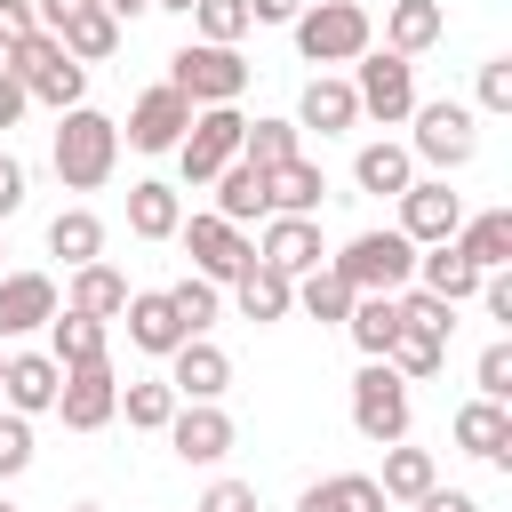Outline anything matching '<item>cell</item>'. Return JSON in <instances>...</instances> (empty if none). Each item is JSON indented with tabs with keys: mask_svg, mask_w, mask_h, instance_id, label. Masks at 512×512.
Wrapping results in <instances>:
<instances>
[{
	"mask_svg": "<svg viewBox=\"0 0 512 512\" xmlns=\"http://www.w3.org/2000/svg\"><path fill=\"white\" fill-rule=\"evenodd\" d=\"M48 160H56V176H64L72 192H96V184H112V168H120V128H112L104 112L72 104V112H56Z\"/></svg>",
	"mask_w": 512,
	"mask_h": 512,
	"instance_id": "6da1fadb",
	"label": "cell"
},
{
	"mask_svg": "<svg viewBox=\"0 0 512 512\" xmlns=\"http://www.w3.org/2000/svg\"><path fill=\"white\" fill-rule=\"evenodd\" d=\"M328 272L352 296H400L416 280V240H400V232H352L344 256H328Z\"/></svg>",
	"mask_w": 512,
	"mask_h": 512,
	"instance_id": "7a4b0ae2",
	"label": "cell"
},
{
	"mask_svg": "<svg viewBox=\"0 0 512 512\" xmlns=\"http://www.w3.org/2000/svg\"><path fill=\"white\" fill-rule=\"evenodd\" d=\"M368 40H376V24H368L360 0H304V16H296L304 64H360Z\"/></svg>",
	"mask_w": 512,
	"mask_h": 512,
	"instance_id": "3957f363",
	"label": "cell"
},
{
	"mask_svg": "<svg viewBox=\"0 0 512 512\" xmlns=\"http://www.w3.org/2000/svg\"><path fill=\"white\" fill-rule=\"evenodd\" d=\"M168 88H176L192 112H208V104H240V88H248V56H240V48H208V40H192V48L168 56Z\"/></svg>",
	"mask_w": 512,
	"mask_h": 512,
	"instance_id": "277c9868",
	"label": "cell"
},
{
	"mask_svg": "<svg viewBox=\"0 0 512 512\" xmlns=\"http://www.w3.org/2000/svg\"><path fill=\"white\" fill-rule=\"evenodd\" d=\"M8 72H16V88H24V96H40V104H56V112H72V104H80V88H88V64H72L56 32H32V40L8 56Z\"/></svg>",
	"mask_w": 512,
	"mask_h": 512,
	"instance_id": "5b68a950",
	"label": "cell"
},
{
	"mask_svg": "<svg viewBox=\"0 0 512 512\" xmlns=\"http://www.w3.org/2000/svg\"><path fill=\"white\" fill-rule=\"evenodd\" d=\"M408 120H416V136H408V160H432V168H464V160L480 152L472 104H456V96H440V104H416Z\"/></svg>",
	"mask_w": 512,
	"mask_h": 512,
	"instance_id": "8992f818",
	"label": "cell"
},
{
	"mask_svg": "<svg viewBox=\"0 0 512 512\" xmlns=\"http://www.w3.org/2000/svg\"><path fill=\"white\" fill-rule=\"evenodd\" d=\"M352 424H360L376 448H400V440H408V384H400L384 360H368V368L352 376Z\"/></svg>",
	"mask_w": 512,
	"mask_h": 512,
	"instance_id": "52a82bcc",
	"label": "cell"
},
{
	"mask_svg": "<svg viewBox=\"0 0 512 512\" xmlns=\"http://www.w3.org/2000/svg\"><path fill=\"white\" fill-rule=\"evenodd\" d=\"M240 112L232 104H208V112H192V128H184V144H176V168H184V184H208L216 168H232L240 160Z\"/></svg>",
	"mask_w": 512,
	"mask_h": 512,
	"instance_id": "ba28073f",
	"label": "cell"
},
{
	"mask_svg": "<svg viewBox=\"0 0 512 512\" xmlns=\"http://www.w3.org/2000/svg\"><path fill=\"white\" fill-rule=\"evenodd\" d=\"M352 96H360V112H368V120H384V128H392V120H408V112H416V64H408V56H392V48H384V56H360Z\"/></svg>",
	"mask_w": 512,
	"mask_h": 512,
	"instance_id": "9c48e42d",
	"label": "cell"
},
{
	"mask_svg": "<svg viewBox=\"0 0 512 512\" xmlns=\"http://www.w3.org/2000/svg\"><path fill=\"white\" fill-rule=\"evenodd\" d=\"M56 416H64V432H104V424L120 416V376H112V360H96V368H64Z\"/></svg>",
	"mask_w": 512,
	"mask_h": 512,
	"instance_id": "30bf717a",
	"label": "cell"
},
{
	"mask_svg": "<svg viewBox=\"0 0 512 512\" xmlns=\"http://www.w3.org/2000/svg\"><path fill=\"white\" fill-rule=\"evenodd\" d=\"M456 224H464V200L448 192V176H424V184H408L400 192V240H416V248H432V240H456Z\"/></svg>",
	"mask_w": 512,
	"mask_h": 512,
	"instance_id": "8fae6325",
	"label": "cell"
},
{
	"mask_svg": "<svg viewBox=\"0 0 512 512\" xmlns=\"http://www.w3.org/2000/svg\"><path fill=\"white\" fill-rule=\"evenodd\" d=\"M176 240L192 248L200 280H240V272L256 264V248H248V240H240V224H224V216H184V224H176Z\"/></svg>",
	"mask_w": 512,
	"mask_h": 512,
	"instance_id": "7c38bea8",
	"label": "cell"
},
{
	"mask_svg": "<svg viewBox=\"0 0 512 512\" xmlns=\"http://www.w3.org/2000/svg\"><path fill=\"white\" fill-rule=\"evenodd\" d=\"M168 448H176L184 464H216V456H232V416H224L216 400H176Z\"/></svg>",
	"mask_w": 512,
	"mask_h": 512,
	"instance_id": "4fadbf2b",
	"label": "cell"
},
{
	"mask_svg": "<svg viewBox=\"0 0 512 512\" xmlns=\"http://www.w3.org/2000/svg\"><path fill=\"white\" fill-rule=\"evenodd\" d=\"M184 128H192V104L160 80V88H144L136 96V112H128V144L136 152H176L184 144Z\"/></svg>",
	"mask_w": 512,
	"mask_h": 512,
	"instance_id": "5bb4252c",
	"label": "cell"
},
{
	"mask_svg": "<svg viewBox=\"0 0 512 512\" xmlns=\"http://www.w3.org/2000/svg\"><path fill=\"white\" fill-rule=\"evenodd\" d=\"M224 384H232V360H224V344H208V336H184V344L168 352V392H176V400H224Z\"/></svg>",
	"mask_w": 512,
	"mask_h": 512,
	"instance_id": "9a60e30c",
	"label": "cell"
},
{
	"mask_svg": "<svg viewBox=\"0 0 512 512\" xmlns=\"http://www.w3.org/2000/svg\"><path fill=\"white\" fill-rule=\"evenodd\" d=\"M320 256H328V248H320V216H272L264 240H256V264H272V272H288V280H304Z\"/></svg>",
	"mask_w": 512,
	"mask_h": 512,
	"instance_id": "2e32d148",
	"label": "cell"
},
{
	"mask_svg": "<svg viewBox=\"0 0 512 512\" xmlns=\"http://www.w3.org/2000/svg\"><path fill=\"white\" fill-rule=\"evenodd\" d=\"M48 320H56V280L48 272H0V344L32 336Z\"/></svg>",
	"mask_w": 512,
	"mask_h": 512,
	"instance_id": "e0dca14e",
	"label": "cell"
},
{
	"mask_svg": "<svg viewBox=\"0 0 512 512\" xmlns=\"http://www.w3.org/2000/svg\"><path fill=\"white\" fill-rule=\"evenodd\" d=\"M56 392H64V368H56L48 352H16V360L0 368V400H8L16 416H40V408H56Z\"/></svg>",
	"mask_w": 512,
	"mask_h": 512,
	"instance_id": "ac0fdd59",
	"label": "cell"
},
{
	"mask_svg": "<svg viewBox=\"0 0 512 512\" xmlns=\"http://www.w3.org/2000/svg\"><path fill=\"white\" fill-rule=\"evenodd\" d=\"M320 192H328V176L304 152L280 160V168H264V216H320Z\"/></svg>",
	"mask_w": 512,
	"mask_h": 512,
	"instance_id": "d6986e66",
	"label": "cell"
},
{
	"mask_svg": "<svg viewBox=\"0 0 512 512\" xmlns=\"http://www.w3.org/2000/svg\"><path fill=\"white\" fill-rule=\"evenodd\" d=\"M456 448L512 472V416H504V400H464L456 408Z\"/></svg>",
	"mask_w": 512,
	"mask_h": 512,
	"instance_id": "ffe728a7",
	"label": "cell"
},
{
	"mask_svg": "<svg viewBox=\"0 0 512 512\" xmlns=\"http://www.w3.org/2000/svg\"><path fill=\"white\" fill-rule=\"evenodd\" d=\"M456 256H464L472 272H504V264H512V208L464 216V224H456Z\"/></svg>",
	"mask_w": 512,
	"mask_h": 512,
	"instance_id": "44dd1931",
	"label": "cell"
},
{
	"mask_svg": "<svg viewBox=\"0 0 512 512\" xmlns=\"http://www.w3.org/2000/svg\"><path fill=\"white\" fill-rule=\"evenodd\" d=\"M120 320H128V344H136V352H160V360H168V352L184 344V320H176L168 288H144V296H128V312H120Z\"/></svg>",
	"mask_w": 512,
	"mask_h": 512,
	"instance_id": "7402d4cb",
	"label": "cell"
},
{
	"mask_svg": "<svg viewBox=\"0 0 512 512\" xmlns=\"http://www.w3.org/2000/svg\"><path fill=\"white\" fill-rule=\"evenodd\" d=\"M360 120V96H352V80H304V96H296V128H320V136H344Z\"/></svg>",
	"mask_w": 512,
	"mask_h": 512,
	"instance_id": "603a6c76",
	"label": "cell"
},
{
	"mask_svg": "<svg viewBox=\"0 0 512 512\" xmlns=\"http://www.w3.org/2000/svg\"><path fill=\"white\" fill-rule=\"evenodd\" d=\"M176 224H184L176 184H160V176L128 184V232H136V240H176Z\"/></svg>",
	"mask_w": 512,
	"mask_h": 512,
	"instance_id": "cb8c5ba5",
	"label": "cell"
},
{
	"mask_svg": "<svg viewBox=\"0 0 512 512\" xmlns=\"http://www.w3.org/2000/svg\"><path fill=\"white\" fill-rule=\"evenodd\" d=\"M408 288H424L440 304H464V296H480V272L456 256V240H432V256H416V280Z\"/></svg>",
	"mask_w": 512,
	"mask_h": 512,
	"instance_id": "d4e9b609",
	"label": "cell"
},
{
	"mask_svg": "<svg viewBox=\"0 0 512 512\" xmlns=\"http://www.w3.org/2000/svg\"><path fill=\"white\" fill-rule=\"evenodd\" d=\"M64 312H80V320H120V312H128V280H120V272L96 256V264H80V272H72Z\"/></svg>",
	"mask_w": 512,
	"mask_h": 512,
	"instance_id": "484cf974",
	"label": "cell"
},
{
	"mask_svg": "<svg viewBox=\"0 0 512 512\" xmlns=\"http://www.w3.org/2000/svg\"><path fill=\"white\" fill-rule=\"evenodd\" d=\"M440 32H448L440 0H392V16H384V48H392V56H424Z\"/></svg>",
	"mask_w": 512,
	"mask_h": 512,
	"instance_id": "4316f807",
	"label": "cell"
},
{
	"mask_svg": "<svg viewBox=\"0 0 512 512\" xmlns=\"http://www.w3.org/2000/svg\"><path fill=\"white\" fill-rule=\"evenodd\" d=\"M392 496L368 480V472H336V480H312L304 496H296V512H384Z\"/></svg>",
	"mask_w": 512,
	"mask_h": 512,
	"instance_id": "83f0119b",
	"label": "cell"
},
{
	"mask_svg": "<svg viewBox=\"0 0 512 512\" xmlns=\"http://www.w3.org/2000/svg\"><path fill=\"white\" fill-rule=\"evenodd\" d=\"M208 184H216V208H208V216H224V224H248V216H264V168L232 160V168H216Z\"/></svg>",
	"mask_w": 512,
	"mask_h": 512,
	"instance_id": "f1b7e54d",
	"label": "cell"
},
{
	"mask_svg": "<svg viewBox=\"0 0 512 512\" xmlns=\"http://www.w3.org/2000/svg\"><path fill=\"white\" fill-rule=\"evenodd\" d=\"M232 296H240V312H248V320H288L296 280H288V272H272V264H248V272L232 280Z\"/></svg>",
	"mask_w": 512,
	"mask_h": 512,
	"instance_id": "f546056e",
	"label": "cell"
},
{
	"mask_svg": "<svg viewBox=\"0 0 512 512\" xmlns=\"http://www.w3.org/2000/svg\"><path fill=\"white\" fill-rule=\"evenodd\" d=\"M48 360H56V368H96V360H104V320L56 312V320H48Z\"/></svg>",
	"mask_w": 512,
	"mask_h": 512,
	"instance_id": "4dcf8cb0",
	"label": "cell"
},
{
	"mask_svg": "<svg viewBox=\"0 0 512 512\" xmlns=\"http://www.w3.org/2000/svg\"><path fill=\"white\" fill-rule=\"evenodd\" d=\"M352 176H360V192H408L416 184V160H408V144H360V160H352Z\"/></svg>",
	"mask_w": 512,
	"mask_h": 512,
	"instance_id": "1f68e13d",
	"label": "cell"
},
{
	"mask_svg": "<svg viewBox=\"0 0 512 512\" xmlns=\"http://www.w3.org/2000/svg\"><path fill=\"white\" fill-rule=\"evenodd\" d=\"M384 496H400V504H416V496H432L440 488V464H432V448H384V480H376Z\"/></svg>",
	"mask_w": 512,
	"mask_h": 512,
	"instance_id": "d6a6232c",
	"label": "cell"
},
{
	"mask_svg": "<svg viewBox=\"0 0 512 512\" xmlns=\"http://www.w3.org/2000/svg\"><path fill=\"white\" fill-rule=\"evenodd\" d=\"M344 328H352V344H360L368 360H384L392 336H400V304H392V296H352V320H344Z\"/></svg>",
	"mask_w": 512,
	"mask_h": 512,
	"instance_id": "836d02e7",
	"label": "cell"
},
{
	"mask_svg": "<svg viewBox=\"0 0 512 512\" xmlns=\"http://www.w3.org/2000/svg\"><path fill=\"white\" fill-rule=\"evenodd\" d=\"M56 40H64V56H72V64H104V56L120 48V24H112L104 8H80V16H72Z\"/></svg>",
	"mask_w": 512,
	"mask_h": 512,
	"instance_id": "e575fe53",
	"label": "cell"
},
{
	"mask_svg": "<svg viewBox=\"0 0 512 512\" xmlns=\"http://www.w3.org/2000/svg\"><path fill=\"white\" fill-rule=\"evenodd\" d=\"M48 248H56V256L80 272V264H96V256H104V224H96L88 208H64V216L48 224Z\"/></svg>",
	"mask_w": 512,
	"mask_h": 512,
	"instance_id": "d590c367",
	"label": "cell"
},
{
	"mask_svg": "<svg viewBox=\"0 0 512 512\" xmlns=\"http://www.w3.org/2000/svg\"><path fill=\"white\" fill-rule=\"evenodd\" d=\"M240 160H248V168L296 160V120H248V128H240Z\"/></svg>",
	"mask_w": 512,
	"mask_h": 512,
	"instance_id": "8d00e7d4",
	"label": "cell"
},
{
	"mask_svg": "<svg viewBox=\"0 0 512 512\" xmlns=\"http://www.w3.org/2000/svg\"><path fill=\"white\" fill-rule=\"evenodd\" d=\"M440 360H448V344H440V336H424V328H400V336H392V352H384V368H392L400 384H416V376H432Z\"/></svg>",
	"mask_w": 512,
	"mask_h": 512,
	"instance_id": "74e56055",
	"label": "cell"
},
{
	"mask_svg": "<svg viewBox=\"0 0 512 512\" xmlns=\"http://www.w3.org/2000/svg\"><path fill=\"white\" fill-rule=\"evenodd\" d=\"M296 304H304L312 320H352V288H344L328 264H312V272L296 280Z\"/></svg>",
	"mask_w": 512,
	"mask_h": 512,
	"instance_id": "f35d334b",
	"label": "cell"
},
{
	"mask_svg": "<svg viewBox=\"0 0 512 512\" xmlns=\"http://www.w3.org/2000/svg\"><path fill=\"white\" fill-rule=\"evenodd\" d=\"M120 408H128V432H168L176 392H168V376H160V384H128V392H120Z\"/></svg>",
	"mask_w": 512,
	"mask_h": 512,
	"instance_id": "ab89813d",
	"label": "cell"
},
{
	"mask_svg": "<svg viewBox=\"0 0 512 512\" xmlns=\"http://www.w3.org/2000/svg\"><path fill=\"white\" fill-rule=\"evenodd\" d=\"M192 16H200V40L208 48H232L248 32V0H192Z\"/></svg>",
	"mask_w": 512,
	"mask_h": 512,
	"instance_id": "60d3db41",
	"label": "cell"
},
{
	"mask_svg": "<svg viewBox=\"0 0 512 512\" xmlns=\"http://www.w3.org/2000/svg\"><path fill=\"white\" fill-rule=\"evenodd\" d=\"M168 304H176L184 336H208V320H216V280H176V288H168Z\"/></svg>",
	"mask_w": 512,
	"mask_h": 512,
	"instance_id": "b9f144b4",
	"label": "cell"
},
{
	"mask_svg": "<svg viewBox=\"0 0 512 512\" xmlns=\"http://www.w3.org/2000/svg\"><path fill=\"white\" fill-rule=\"evenodd\" d=\"M392 304H400V328H424V336H440V344H448V328H456L448 312H456V304H440V296H424V288H400Z\"/></svg>",
	"mask_w": 512,
	"mask_h": 512,
	"instance_id": "7bdbcfd3",
	"label": "cell"
},
{
	"mask_svg": "<svg viewBox=\"0 0 512 512\" xmlns=\"http://www.w3.org/2000/svg\"><path fill=\"white\" fill-rule=\"evenodd\" d=\"M24 464H32V416L0 408V480H16Z\"/></svg>",
	"mask_w": 512,
	"mask_h": 512,
	"instance_id": "ee69618b",
	"label": "cell"
},
{
	"mask_svg": "<svg viewBox=\"0 0 512 512\" xmlns=\"http://www.w3.org/2000/svg\"><path fill=\"white\" fill-rule=\"evenodd\" d=\"M472 376H480V400H512V344L496 336V344L480 352V368H472Z\"/></svg>",
	"mask_w": 512,
	"mask_h": 512,
	"instance_id": "f6af8a7d",
	"label": "cell"
},
{
	"mask_svg": "<svg viewBox=\"0 0 512 512\" xmlns=\"http://www.w3.org/2000/svg\"><path fill=\"white\" fill-rule=\"evenodd\" d=\"M32 32H40V16H32V0H0V64H8V56H16V48L32 40Z\"/></svg>",
	"mask_w": 512,
	"mask_h": 512,
	"instance_id": "bcb514c9",
	"label": "cell"
},
{
	"mask_svg": "<svg viewBox=\"0 0 512 512\" xmlns=\"http://www.w3.org/2000/svg\"><path fill=\"white\" fill-rule=\"evenodd\" d=\"M480 112H512V56L480 64Z\"/></svg>",
	"mask_w": 512,
	"mask_h": 512,
	"instance_id": "7dc6e473",
	"label": "cell"
},
{
	"mask_svg": "<svg viewBox=\"0 0 512 512\" xmlns=\"http://www.w3.org/2000/svg\"><path fill=\"white\" fill-rule=\"evenodd\" d=\"M192 512H256V488H248V480H216Z\"/></svg>",
	"mask_w": 512,
	"mask_h": 512,
	"instance_id": "c3c4849f",
	"label": "cell"
},
{
	"mask_svg": "<svg viewBox=\"0 0 512 512\" xmlns=\"http://www.w3.org/2000/svg\"><path fill=\"white\" fill-rule=\"evenodd\" d=\"M16 208H24V160L0 152V216H16Z\"/></svg>",
	"mask_w": 512,
	"mask_h": 512,
	"instance_id": "681fc988",
	"label": "cell"
},
{
	"mask_svg": "<svg viewBox=\"0 0 512 512\" xmlns=\"http://www.w3.org/2000/svg\"><path fill=\"white\" fill-rule=\"evenodd\" d=\"M480 304H488L496 320H512V272H480Z\"/></svg>",
	"mask_w": 512,
	"mask_h": 512,
	"instance_id": "f907efd6",
	"label": "cell"
},
{
	"mask_svg": "<svg viewBox=\"0 0 512 512\" xmlns=\"http://www.w3.org/2000/svg\"><path fill=\"white\" fill-rule=\"evenodd\" d=\"M80 8H96V0H32V16H40V32H64Z\"/></svg>",
	"mask_w": 512,
	"mask_h": 512,
	"instance_id": "816d5d0a",
	"label": "cell"
},
{
	"mask_svg": "<svg viewBox=\"0 0 512 512\" xmlns=\"http://www.w3.org/2000/svg\"><path fill=\"white\" fill-rule=\"evenodd\" d=\"M24 104H32V96H24V88H16V72L0 64V128H16V120H24Z\"/></svg>",
	"mask_w": 512,
	"mask_h": 512,
	"instance_id": "f5cc1de1",
	"label": "cell"
},
{
	"mask_svg": "<svg viewBox=\"0 0 512 512\" xmlns=\"http://www.w3.org/2000/svg\"><path fill=\"white\" fill-rule=\"evenodd\" d=\"M304 0H248V24H296Z\"/></svg>",
	"mask_w": 512,
	"mask_h": 512,
	"instance_id": "db71d44e",
	"label": "cell"
},
{
	"mask_svg": "<svg viewBox=\"0 0 512 512\" xmlns=\"http://www.w3.org/2000/svg\"><path fill=\"white\" fill-rule=\"evenodd\" d=\"M416 512H480L464 488H432V496H416Z\"/></svg>",
	"mask_w": 512,
	"mask_h": 512,
	"instance_id": "11a10c76",
	"label": "cell"
},
{
	"mask_svg": "<svg viewBox=\"0 0 512 512\" xmlns=\"http://www.w3.org/2000/svg\"><path fill=\"white\" fill-rule=\"evenodd\" d=\"M96 8H104V16H112V24H120V16H144V8H152V0H96Z\"/></svg>",
	"mask_w": 512,
	"mask_h": 512,
	"instance_id": "9f6ffc18",
	"label": "cell"
},
{
	"mask_svg": "<svg viewBox=\"0 0 512 512\" xmlns=\"http://www.w3.org/2000/svg\"><path fill=\"white\" fill-rule=\"evenodd\" d=\"M152 8H192V0H152Z\"/></svg>",
	"mask_w": 512,
	"mask_h": 512,
	"instance_id": "6f0895ef",
	"label": "cell"
},
{
	"mask_svg": "<svg viewBox=\"0 0 512 512\" xmlns=\"http://www.w3.org/2000/svg\"><path fill=\"white\" fill-rule=\"evenodd\" d=\"M72 512H104V504H72Z\"/></svg>",
	"mask_w": 512,
	"mask_h": 512,
	"instance_id": "680465c9",
	"label": "cell"
},
{
	"mask_svg": "<svg viewBox=\"0 0 512 512\" xmlns=\"http://www.w3.org/2000/svg\"><path fill=\"white\" fill-rule=\"evenodd\" d=\"M0 512H16V504H0Z\"/></svg>",
	"mask_w": 512,
	"mask_h": 512,
	"instance_id": "91938a15",
	"label": "cell"
},
{
	"mask_svg": "<svg viewBox=\"0 0 512 512\" xmlns=\"http://www.w3.org/2000/svg\"><path fill=\"white\" fill-rule=\"evenodd\" d=\"M0 256H8V248H0Z\"/></svg>",
	"mask_w": 512,
	"mask_h": 512,
	"instance_id": "94428289",
	"label": "cell"
},
{
	"mask_svg": "<svg viewBox=\"0 0 512 512\" xmlns=\"http://www.w3.org/2000/svg\"><path fill=\"white\" fill-rule=\"evenodd\" d=\"M0 368H8V360H0Z\"/></svg>",
	"mask_w": 512,
	"mask_h": 512,
	"instance_id": "6125c7cd",
	"label": "cell"
}]
</instances>
